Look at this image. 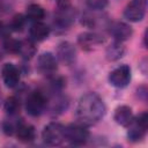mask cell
I'll return each mask as SVG.
<instances>
[{
	"instance_id": "cell-1",
	"label": "cell",
	"mask_w": 148,
	"mask_h": 148,
	"mask_svg": "<svg viewBox=\"0 0 148 148\" xmlns=\"http://www.w3.org/2000/svg\"><path fill=\"white\" fill-rule=\"evenodd\" d=\"M105 114V105L103 99L96 92L83 95L76 106L77 123L84 126H91L98 123Z\"/></svg>"
},
{
	"instance_id": "cell-2",
	"label": "cell",
	"mask_w": 148,
	"mask_h": 148,
	"mask_svg": "<svg viewBox=\"0 0 148 148\" xmlns=\"http://www.w3.org/2000/svg\"><path fill=\"white\" fill-rule=\"evenodd\" d=\"M42 138L49 146H59L65 140V126L59 123H50L44 127Z\"/></svg>"
},
{
	"instance_id": "cell-3",
	"label": "cell",
	"mask_w": 148,
	"mask_h": 148,
	"mask_svg": "<svg viewBox=\"0 0 148 148\" xmlns=\"http://www.w3.org/2000/svg\"><path fill=\"white\" fill-rule=\"evenodd\" d=\"M46 105H47V98L39 90L31 91L25 99V110L32 117H37L42 114Z\"/></svg>"
},
{
	"instance_id": "cell-4",
	"label": "cell",
	"mask_w": 148,
	"mask_h": 148,
	"mask_svg": "<svg viewBox=\"0 0 148 148\" xmlns=\"http://www.w3.org/2000/svg\"><path fill=\"white\" fill-rule=\"evenodd\" d=\"M128 128H130L127 132L128 140L136 142V141H140L141 139H143V136L146 135V132L148 130L147 112H142L136 118H134L133 121L131 123V125L128 126Z\"/></svg>"
},
{
	"instance_id": "cell-5",
	"label": "cell",
	"mask_w": 148,
	"mask_h": 148,
	"mask_svg": "<svg viewBox=\"0 0 148 148\" xmlns=\"http://www.w3.org/2000/svg\"><path fill=\"white\" fill-rule=\"evenodd\" d=\"M89 138V132L84 125L76 123L65 127V140L73 145H83Z\"/></svg>"
},
{
	"instance_id": "cell-6",
	"label": "cell",
	"mask_w": 148,
	"mask_h": 148,
	"mask_svg": "<svg viewBox=\"0 0 148 148\" xmlns=\"http://www.w3.org/2000/svg\"><path fill=\"white\" fill-rule=\"evenodd\" d=\"M147 10V0H131L124 10V16L130 22H140Z\"/></svg>"
},
{
	"instance_id": "cell-7",
	"label": "cell",
	"mask_w": 148,
	"mask_h": 148,
	"mask_svg": "<svg viewBox=\"0 0 148 148\" xmlns=\"http://www.w3.org/2000/svg\"><path fill=\"white\" fill-rule=\"evenodd\" d=\"M131 81V68L127 65H120L109 74V82L116 88H125Z\"/></svg>"
},
{
	"instance_id": "cell-8",
	"label": "cell",
	"mask_w": 148,
	"mask_h": 148,
	"mask_svg": "<svg viewBox=\"0 0 148 148\" xmlns=\"http://www.w3.org/2000/svg\"><path fill=\"white\" fill-rule=\"evenodd\" d=\"M109 32L114 38V40H119V42L127 40L133 35L132 28L127 23H124V22H120V21L112 22L109 25Z\"/></svg>"
},
{
	"instance_id": "cell-9",
	"label": "cell",
	"mask_w": 148,
	"mask_h": 148,
	"mask_svg": "<svg viewBox=\"0 0 148 148\" xmlns=\"http://www.w3.org/2000/svg\"><path fill=\"white\" fill-rule=\"evenodd\" d=\"M103 42H104V38L97 32H83L79 35V38H77V44L84 51L95 50Z\"/></svg>"
},
{
	"instance_id": "cell-10",
	"label": "cell",
	"mask_w": 148,
	"mask_h": 148,
	"mask_svg": "<svg viewBox=\"0 0 148 148\" xmlns=\"http://www.w3.org/2000/svg\"><path fill=\"white\" fill-rule=\"evenodd\" d=\"M57 57L64 65H72L76 59V50L69 42H61L57 47Z\"/></svg>"
},
{
	"instance_id": "cell-11",
	"label": "cell",
	"mask_w": 148,
	"mask_h": 148,
	"mask_svg": "<svg viewBox=\"0 0 148 148\" xmlns=\"http://www.w3.org/2000/svg\"><path fill=\"white\" fill-rule=\"evenodd\" d=\"M57 59L50 52L42 53L37 59V68L42 74L51 75L57 71Z\"/></svg>"
},
{
	"instance_id": "cell-12",
	"label": "cell",
	"mask_w": 148,
	"mask_h": 148,
	"mask_svg": "<svg viewBox=\"0 0 148 148\" xmlns=\"http://www.w3.org/2000/svg\"><path fill=\"white\" fill-rule=\"evenodd\" d=\"M75 20V10L69 6H65V7H58V10L54 15V23L65 29L67 27H69Z\"/></svg>"
},
{
	"instance_id": "cell-13",
	"label": "cell",
	"mask_w": 148,
	"mask_h": 148,
	"mask_svg": "<svg viewBox=\"0 0 148 148\" xmlns=\"http://www.w3.org/2000/svg\"><path fill=\"white\" fill-rule=\"evenodd\" d=\"M1 74H2V80H3V83L8 87V88H14L18 84V81H20V72L17 69V67L10 62H7L3 65L2 67V71H1Z\"/></svg>"
},
{
	"instance_id": "cell-14",
	"label": "cell",
	"mask_w": 148,
	"mask_h": 148,
	"mask_svg": "<svg viewBox=\"0 0 148 148\" xmlns=\"http://www.w3.org/2000/svg\"><path fill=\"white\" fill-rule=\"evenodd\" d=\"M113 119L118 125H120L123 127H128L134 119V114L130 106L120 105L114 110Z\"/></svg>"
},
{
	"instance_id": "cell-15",
	"label": "cell",
	"mask_w": 148,
	"mask_h": 148,
	"mask_svg": "<svg viewBox=\"0 0 148 148\" xmlns=\"http://www.w3.org/2000/svg\"><path fill=\"white\" fill-rule=\"evenodd\" d=\"M15 133H16L17 139L21 142H31V141H34V139L36 136V132H35L34 126L25 124L23 121L17 123Z\"/></svg>"
},
{
	"instance_id": "cell-16",
	"label": "cell",
	"mask_w": 148,
	"mask_h": 148,
	"mask_svg": "<svg viewBox=\"0 0 148 148\" xmlns=\"http://www.w3.org/2000/svg\"><path fill=\"white\" fill-rule=\"evenodd\" d=\"M49 34H50V28L42 22H34L29 29L30 38L31 40L35 42H42L46 39Z\"/></svg>"
},
{
	"instance_id": "cell-17",
	"label": "cell",
	"mask_w": 148,
	"mask_h": 148,
	"mask_svg": "<svg viewBox=\"0 0 148 148\" xmlns=\"http://www.w3.org/2000/svg\"><path fill=\"white\" fill-rule=\"evenodd\" d=\"M124 54H125V46L123 45V42L119 40H114L113 43H111L105 51V57L109 61L119 60L120 58H123Z\"/></svg>"
},
{
	"instance_id": "cell-18",
	"label": "cell",
	"mask_w": 148,
	"mask_h": 148,
	"mask_svg": "<svg viewBox=\"0 0 148 148\" xmlns=\"http://www.w3.org/2000/svg\"><path fill=\"white\" fill-rule=\"evenodd\" d=\"M45 16L44 8L37 3H31L27 7L25 17L32 22H40Z\"/></svg>"
},
{
	"instance_id": "cell-19",
	"label": "cell",
	"mask_w": 148,
	"mask_h": 148,
	"mask_svg": "<svg viewBox=\"0 0 148 148\" xmlns=\"http://www.w3.org/2000/svg\"><path fill=\"white\" fill-rule=\"evenodd\" d=\"M36 52V47L34 45V43L28 39V40H22L20 42V50H18V53L25 58V59H30L32 58V56L35 54Z\"/></svg>"
},
{
	"instance_id": "cell-20",
	"label": "cell",
	"mask_w": 148,
	"mask_h": 148,
	"mask_svg": "<svg viewBox=\"0 0 148 148\" xmlns=\"http://www.w3.org/2000/svg\"><path fill=\"white\" fill-rule=\"evenodd\" d=\"M5 111L9 114V116H15L18 111H20V108H21V103H20V99L12 96L9 98L6 99L5 102Z\"/></svg>"
},
{
	"instance_id": "cell-21",
	"label": "cell",
	"mask_w": 148,
	"mask_h": 148,
	"mask_svg": "<svg viewBox=\"0 0 148 148\" xmlns=\"http://www.w3.org/2000/svg\"><path fill=\"white\" fill-rule=\"evenodd\" d=\"M2 47L8 53H18L20 50V40L14 39L9 36H5L2 39Z\"/></svg>"
},
{
	"instance_id": "cell-22",
	"label": "cell",
	"mask_w": 148,
	"mask_h": 148,
	"mask_svg": "<svg viewBox=\"0 0 148 148\" xmlns=\"http://www.w3.org/2000/svg\"><path fill=\"white\" fill-rule=\"evenodd\" d=\"M25 22H27V17L22 14H16L15 16H13L10 23H9V28L13 31H22L23 28L25 27Z\"/></svg>"
},
{
	"instance_id": "cell-23",
	"label": "cell",
	"mask_w": 148,
	"mask_h": 148,
	"mask_svg": "<svg viewBox=\"0 0 148 148\" xmlns=\"http://www.w3.org/2000/svg\"><path fill=\"white\" fill-rule=\"evenodd\" d=\"M87 5L92 10H99L108 5V0H87Z\"/></svg>"
},
{
	"instance_id": "cell-24",
	"label": "cell",
	"mask_w": 148,
	"mask_h": 148,
	"mask_svg": "<svg viewBox=\"0 0 148 148\" xmlns=\"http://www.w3.org/2000/svg\"><path fill=\"white\" fill-rule=\"evenodd\" d=\"M16 125H14L10 121H5L2 124V131H3V133L7 134V135H13L15 133V131H16Z\"/></svg>"
},
{
	"instance_id": "cell-25",
	"label": "cell",
	"mask_w": 148,
	"mask_h": 148,
	"mask_svg": "<svg viewBox=\"0 0 148 148\" xmlns=\"http://www.w3.org/2000/svg\"><path fill=\"white\" fill-rule=\"evenodd\" d=\"M58 7H65V6H69V1L68 0H57Z\"/></svg>"
}]
</instances>
